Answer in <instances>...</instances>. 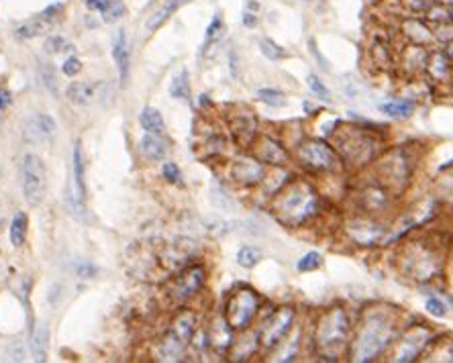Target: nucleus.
<instances>
[{"label": "nucleus", "instance_id": "f257e3e1", "mask_svg": "<svg viewBox=\"0 0 453 363\" xmlns=\"http://www.w3.org/2000/svg\"><path fill=\"white\" fill-rule=\"evenodd\" d=\"M398 323V313L388 306L368 308L358 320V325L351 329L347 345L349 362L370 363L388 353L400 332Z\"/></svg>", "mask_w": 453, "mask_h": 363}, {"label": "nucleus", "instance_id": "f03ea898", "mask_svg": "<svg viewBox=\"0 0 453 363\" xmlns=\"http://www.w3.org/2000/svg\"><path fill=\"white\" fill-rule=\"evenodd\" d=\"M272 215L288 229H300L321 210V196L313 184L304 178H290L272 198H270Z\"/></svg>", "mask_w": 453, "mask_h": 363}, {"label": "nucleus", "instance_id": "7ed1b4c3", "mask_svg": "<svg viewBox=\"0 0 453 363\" xmlns=\"http://www.w3.org/2000/svg\"><path fill=\"white\" fill-rule=\"evenodd\" d=\"M351 316L341 306H329L316 315L313 329V345L319 359L339 362L347 351L351 337Z\"/></svg>", "mask_w": 453, "mask_h": 363}, {"label": "nucleus", "instance_id": "20e7f679", "mask_svg": "<svg viewBox=\"0 0 453 363\" xmlns=\"http://www.w3.org/2000/svg\"><path fill=\"white\" fill-rule=\"evenodd\" d=\"M333 137H335V149L339 158L343 159V166L366 168L384 151V141L374 131L363 126H343Z\"/></svg>", "mask_w": 453, "mask_h": 363}, {"label": "nucleus", "instance_id": "39448f33", "mask_svg": "<svg viewBox=\"0 0 453 363\" xmlns=\"http://www.w3.org/2000/svg\"><path fill=\"white\" fill-rule=\"evenodd\" d=\"M398 269L405 278H410L415 282H429L433 280L441 269V257H439L435 245L417 239L407 241L396 255Z\"/></svg>", "mask_w": 453, "mask_h": 363}, {"label": "nucleus", "instance_id": "423d86ee", "mask_svg": "<svg viewBox=\"0 0 453 363\" xmlns=\"http://www.w3.org/2000/svg\"><path fill=\"white\" fill-rule=\"evenodd\" d=\"M298 166L309 174H339L343 170V159L337 149L323 139H304L297 147Z\"/></svg>", "mask_w": 453, "mask_h": 363}, {"label": "nucleus", "instance_id": "0eeeda50", "mask_svg": "<svg viewBox=\"0 0 453 363\" xmlns=\"http://www.w3.org/2000/svg\"><path fill=\"white\" fill-rule=\"evenodd\" d=\"M415 174V161L407 147H394L390 151H382L378 158V175L380 182L390 190L392 194L405 192L412 182Z\"/></svg>", "mask_w": 453, "mask_h": 363}, {"label": "nucleus", "instance_id": "6e6552de", "mask_svg": "<svg viewBox=\"0 0 453 363\" xmlns=\"http://www.w3.org/2000/svg\"><path fill=\"white\" fill-rule=\"evenodd\" d=\"M260 308H262L260 294L250 286H239L229 296L223 316L233 331L243 332L250 329L251 323L255 320V316L260 313Z\"/></svg>", "mask_w": 453, "mask_h": 363}, {"label": "nucleus", "instance_id": "1a4fd4ad", "mask_svg": "<svg viewBox=\"0 0 453 363\" xmlns=\"http://www.w3.org/2000/svg\"><path fill=\"white\" fill-rule=\"evenodd\" d=\"M194 332H196V315L192 310L180 313L174 318L170 329L159 343V359L178 362L184 355L188 345L192 343Z\"/></svg>", "mask_w": 453, "mask_h": 363}, {"label": "nucleus", "instance_id": "9d476101", "mask_svg": "<svg viewBox=\"0 0 453 363\" xmlns=\"http://www.w3.org/2000/svg\"><path fill=\"white\" fill-rule=\"evenodd\" d=\"M433 341V331L425 325H408L400 329L390 351V359L396 363L417 362L422 351Z\"/></svg>", "mask_w": 453, "mask_h": 363}, {"label": "nucleus", "instance_id": "9b49d317", "mask_svg": "<svg viewBox=\"0 0 453 363\" xmlns=\"http://www.w3.org/2000/svg\"><path fill=\"white\" fill-rule=\"evenodd\" d=\"M18 170H21V188L27 205L39 206L47 192V172L43 159L35 153H25Z\"/></svg>", "mask_w": 453, "mask_h": 363}, {"label": "nucleus", "instance_id": "f8f14e48", "mask_svg": "<svg viewBox=\"0 0 453 363\" xmlns=\"http://www.w3.org/2000/svg\"><path fill=\"white\" fill-rule=\"evenodd\" d=\"M294 320H297V310L292 306H280L276 308L266 320L262 323L260 329V343L262 349L266 351H276L284 343V339H288L290 331L294 329Z\"/></svg>", "mask_w": 453, "mask_h": 363}, {"label": "nucleus", "instance_id": "ddd939ff", "mask_svg": "<svg viewBox=\"0 0 453 363\" xmlns=\"http://www.w3.org/2000/svg\"><path fill=\"white\" fill-rule=\"evenodd\" d=\"M345 233L351 243H356L360 247H374V245L384 243V239L388 235V227L384 222L375 221V217L361 215V217H353L351 221H347Z\"/></svg>", "mask_w": 453, "mask_h": 363}, {"label": "nucleus", "instance_id": "4468645a", "mask_svg": "<svg viewBox=\"0 0 453 363\" xmlns=\"http://www.w3.org/2000/svg\"><path fill=\"white\" fill-rule=\"evenodd\" d=\"M204 282H206V269L203 266H188L170 282L168 296L176 304H186L203 290Z\"/></svg>", "mask_w": 453, "mask_h": 363}, {"label": "nucleus", "instance_id": "2eb2a0df", "mask_svg": "<svg viewBox=\"0 0 453 363\" xmlns=\"http://www.w3.org/2000/svg\"><path fill=\"white\" fill-rule=\"evenodd\" d=\"M264 175H266V166L250 153L237 156L231 163V178L237 186H243V188L260 186Z\"/></svg>", "mask_w": 453, "mask_h": 363}, {"label": "nucleus", "instance_id": "dca6fc26", "mask_svg": "<svg viewBox=\"0 0 453 363\" xmlns=\"http://www.w3.org/2000/svg\"><path fill=\"white\" fill-rule=\"evenodd\" d=\"M392 196L394 194L382 182H370L358 192V202H360V208L366 215L378 217V215H384L390 208Z\"/></svg>", "mask_w": 453, "mask_h": 363}, {"label": "nucleus", "instance_id": "f3484780", "mask_svg": "<svg viewBox=\"0 0 453 363\" xmlns=\"http://www.w3.org/2000/svg\"><path fill=\"white\" fill-rule=\"evenodd\" d=\"M253 149H255L253 156L270 168H282V166H288V161H290V153H288L286 145L270 135H257L253 141Z\"/></svg>", "mask_w": 453, "mask_h": 363}, {"label": "nucleus", "instance_id": "a211bd4d", "mask_svg": "<svg viewBox=\"0 0 453 363\" xmlns=\"http://www.w3.org/2000/svg\"><path fill=\"white\" fill-rule=\"evenodd\" d=\"M58 131V123L51 114L47 112H37L31 114L25 125H23V139L27 143H43L49 137H53Z\"/></svg>", "mask_w": 453, "mask_h": 363}, {"label": "nucleus", "instance_id": "6ab92c4d", "mask_svg": "<svg viewBox=\"0 0 453 363\" xmlns=\"http://www.w3.org/2000/svg\"><path fill=\"white\" fill-rule=\"evenodd\" d=\"M229 126H231V133H233L235 143L239 147H251L255 137H257V119L251 111L243 112H235L233 117L229 119Z\"/></svg>", "mask_w": 453, "mask_h": 363}, {"label": "nucleus", "instance_id": "aec40b11", "mask_svg": "<svg viewBox=\"0 0 453 363\" xmlns=\"http://www.w3.org/2000/svg\"><path fill=\"white\" fill-rule=\"evenodd\" d=\"M60 9H62V4H53L51 9H47V11L39 13L37 16H33L29 21L21 23V25H16V37H21V39H35V37L46 35V33L53 27L51 16H53V13H58Z\"/></svg>", "mask_w": 453, "mask_h": 363}, {"label": "nucleus", "instance_id": "412c9836", "mask_svg": "<svg viewBox=\"0 0 453 363\" xmlns=\"http://www.w3.org/2000/svg\"><path fill=\"white\" fill-rule=\"evenodd\" d=\"M194 255H196V243L190 241V239H178V241H172L166 247V251L161 255V261L168 268L178 269L184 268L190 261V257H194Z\"/></svg>", "mask_w": 453, "mask_h": 363}, {"label": "nucleus", "instance_id": "4be33fe9", "mask_svg": "<svg viewBox=\"0 0 453 363\" xmlns=\"http://www.w3.org/2000/svg\"><path fill=\"white\" fill-rule=\"evenodd\" d=\"M102 90L100 82H72L65 88V98L74 104V107H88L98 100Z\"/></svg>", "mask_w": 453, "mask_h": 363}, {"label": "nucleus", "instance_id": "5701e85b", "mask_svg": "<svg viewBox=\"0 0 453 363\" xmlns=\"http://www.w3.org/2000/svg\"><path fill=\"white\" fill-rule=\"evenodd\" d=\"M400 27H403V35L407 37L408 43H412V45L429 48V45L435 41L433 31L422 23L421 18H417V16H407V18L400 23Z\"/></svg>", "mask_w": 453, "mask_h": 363}, {"label": "nucleus", "instance_id": "b1692460", "mask_svg": "<svg viewBox=\"0 0 453 363\" xmlns=\"http://www.w3.org/2000/svg\"><path fill=\"white\" fill-rule=\"evenodd\" d=\"M233 332L235 331L229 327V323L225 320V316H223V318H217V320L213 323L210 331L206 332V337H208V347H213L217 353L227 355L231 345H233Z\"/></svg>", "mask_w": 453, "mask_h": 363}, {"label": "nucleus", "instance_id": "393cba45", "mask_svg": "<svg viewBox=\"0 0 453 363\" xmlns=\"http://www.w3.org/2000/svg\"><path fill=\"white\" fill-rule=\"evenodd\" d=\"M260 347H262L260 332H251L247 329V331H243L241 339H237V341L233 339V345L229 349V355H231L233 362H247V359H251L257 353Z\"/></svg>", "mask_w": 453, "mask_h": 363}, {"label": "nucleus", "instance_id": "a878e982", "mask_svg": "<svg viewBox=\"0 0 453 363\" xmlns=\"http://www.w3.org/2000/svg\"><path fill=\"white\" fill-rule=\"evenodd\" d=\"M112 60L117 63L119 76H121V84L125 86L129 74H131V53H129V43H127L125 31L117 33L114 41H112Z\"/></svg>", "mask_w": 453, "mask_h": 363}, {"label": "nucleus", "instance_id": "bb28decb", "mask_svg": "<svg viewBox=\"0 0 453 363\" xmlns=\"http://www.w3.org/2000/svg\"><path fill=\"white\" fill-rule=\"evenodd\" d=\"M168 141L161 137V135H156V133H145L141 137L139 141V151L141 156L149 161H161V159L168 156Z\"/></svg>", "mask_w": 453, "mask_h": 363}, {"label": "nucleus", "instance_id": "cd10ccee", "mask_svg": "<svg viewBox=\"0 0 453 363\" xmlns=\"http://www.w3.org/2000/svg\"><path fill=\"white\" fill-rule=\"evenodd\" d=\"M84 4L94 13H100L105 23H117L125 15L123 0H84Z\"/></svg>", "mask_w": 453, "mask_h": 363}, {"label": "nucleus", "instance_id": "c85d7f7f", "mask_svg": "<svg viewBox=\"0 0 453 363\" xmlns=\"http://www.w3.org/2000/svg\"><path fill=\"white\" fill-rule=\"evenodd\" d=\"M427 58H429V51L421 45H408L400 51V65L407 70V74L415 76L417 72L425 70L427 65Z\"/></svg>", "mask_w": 453, "mask_h": 363}, {"label": "nucleus", "instance_id": "c756f323", "mask_svg": "<svg viewBox=\"0 0 453 363\" xmlns=\"http://www.w3.org/2000/svg\"><path fill=\"white\" fill-rule=\"evenodd\" d=\"M425 70L431 74V78L435 80V82H447V80L452 78L453 63L443 51H435V53H429Z\"/></svg>", "mask_w": 453, "mask_h": 363}, {"label": "nucleus", "instance_id": "7c9ffc66", "mask_svg": "<svg viewBox=\"0 0 453 363\" xmlns=\"http://www.w3.org/2000/svg\"><path fill=\"white\" fill-rule=\"evenodd\" d=\"M415 109H417V102L408 100V98H398V100H390V102H382L380 104L382 114L396 119V121H405L408 117H412Z\"/></svg>", "mask_w": 453, "mask_h": 363}, {"label": "nucleus", "instance_id": "2f4dec72", "mask_svg": "<svg viewBox=\"0 0 453 363\" xmlns=\"http://www.w3.org/2000/svg\"><path fill=\"white\" fill-rule=\"evenodd\" d=\"M139 123L145 133H156V135H164L166 131V123L161 112L154 109V107H145L139 114Z\"/></svg>", "mask_w": 453, "mask_h": 363}, {"label": "nucleus", "instance_id": "473e14b6", "mask_svg": "<svg viewBox=\"0 0 453 363\" xmlns=\"http://www.w3.org/2000/svg\"><path fill=\"white\" fill-rule=\"evenodd\" d=\"M47 351H49V331L46 325H41L31 335V353L35 362H46Z\"/></svg>", "mask_w": 453, "mask_h": 363}, {"label": "nucleus", "instance_id": "72a5a7b5", "mask_svg": "<svg viewBox=\"0 0 453 363\" xmlns=\"http://www.w3.org/2000/svg\"><path fill=\"white\" fill-rule=\"evenodd\" d=\"M37 74H39V80L41 84L46 86V90L53 98L60 96V82H58V74H55V67L49 62H39L37 65Z\"/></svg>", "mask_w": 453, "mask_h": 363}, {"label": "nucleus", "instance_id": "f704fd0d", "mask_svg": "<svg viewBox=\"0 0 453 363\" xmlns=\"http://www.w3.org/2000/svg\"><path fill=\"white\" fill-rule=\"evenodd\" d=\"M184 2H188V0H168V4H166L164 9H159L157 13H154V15L149 16V21L145 23V29H147V31H156V29H159V27L170 18V15L176 13Z\"/></svg>", "mask_w": 453, "mask_h": 363}, {"label": "nucleus", "instance_id": "c9c22d12", "mask_svg": "<svg viewBox=\"0 0 453 363\" xmlns=\"http://www.w3.org/2000/svg\"><path fill=\"white\" fill-rule=\"evenodd\" d=\"M27 229H29V219L25 212H16L15 219L11 222V229H9V237H11V243L15 247H21L27 239Z\"/></svg>", "mask_w": 453, "mask_h": 363}, {"label": "nucleus", "instance_id": "e433bc0d", "mask_svg": "<svg viewBox=\"0 0 453 363\" xmlns=\"http://www.w3.org/2000/svg\"><path fill=\"white\" fill-rule=\"evenodd\" d=\"M429 359L431 362H453V341L441 339V341H431L429 343Z\"/></svg>", "mask_w": 453, "mask_h": 363}, {"label": "nucleus", "instance_id": "4c0bfd02", "mask_svg": "<svg viewBox=\"0 0 453 363\" xmlns=\"http://www.w3.org/2000/svg\"><path fill=\"white\" fill-rule=\"evenodd\" d=\"M262 261V249L260 247H253V245H245L237 251V264L241 268L253 269L257 264Z\"/></svg>", "mask_w": 453, "mask_h": 363}, {"label": "nucleus", "instance_id": "58836bf2", "mask_svg": "<svg viewBox=\"0 0 453 363\" xmlns=\"http://www.w3.org/2000/svg\"><path fill=\"white\" fill-rule=\"evenodd\" d=\"M170 94L178 100H190V82H188V72L182 70L178 76H174L170 84Z\"/></svg>", "mask_w": 453, "mask_h": 363}, {"label": "nucleus", "instance_id": "ea45409f", "mask_svg": "<svg viewBox=\"0 0 453 363\" xmlns=\"http://www.w3.org/2000/svg\"><path fill=\"white\" fill-rule=\"evenodd\" d=\"M257 98L267 104L270 109H282L286 107V94L282 90H276V88H262L257 90Z\"/></svg>", "mask_w": 453, "mask_h": 363}, {"label": "nucleus", "instance_id": "a19ab883", "mask_svg": "<svg viewBox=\"0 0 453 363\" xmlns=\"http://www.w3.org/2000/svg\"><path fill=\"white\" fill-rule=\"evenodd\" d=\"M260 49H262V53L266 55L267 60H272V62H280V60H284V58L288 55L286 49L280 48L276 41H272V39H267V37L260 39Z\"/></svg>", "mask_w": 453, "mask_h": 363}, {"label": "nucleus", "instance_id": "79ce46f5", "mask_svg": "<svg viewBox=\"0 0 453 363\" xmlns=\"http://www.w3.org/2000/svg\"><path fill=\"white\" fill-rule=\"evenodd\" d=\"M321 266H323V255L319 251L304 253V255L297 261V269L298 271H302V273L314 271V269H319Z\"/></svg>", "mask_w": 453, "mask_h": 363}, {"label": "nucleus", "instance_id": "37998d69", "mask_svg": "<svg viewBox=\"0 0 453 363\" xmlns=\"http://www.w3.org/2000/svg\"><path fill=\"white\" fill-rule=\"evenodd\" d=\"M307 84H309V88H311V92H313L319 100H323V102H331V92H329V88L323 84V80L319 78V76H314L311 74L309 78H307Z\"/></svg>", "mask_w": 453, "mask_h": 363}, {"label": "nucleus", "instance_id": "c03bdc74", "mask_svg": "<svg viewBox=\"0 0 453 363\" xmlns=\"http://www.w3.org/2000/svg\"><path fill=\"white\" fill-rule=\"evenodd\" d=\"M72 43H68L63 37L60 35H51L46 41V51L47 53H65V51H72Z\"/></svg>", "mask_w": 453, "mask_h": 363}, {"label": "nucleus", "instance_id": "a18cd8bd", "mask_svg": "<svg viewBox=\"0 0 453 363\" xmlns=\"http://www.w3.org/2000/svg\"><path fill=\"white\" fill-rule=\"evenodd\" d=\"M161 174H164V178H166L170 184H182V172H180V168H178L174 161H166V163H164Z\"/></svg>", "mask_w": 453, "mask_h": 363}, {"label": "nucleus", "instance_id": "49530a36", "mask_svg": "<svg viewBox=\"0 0 453 363\" xmlns=\"http://www.w3.org/2000/svg\"><path fill=\"white\" fill-rule=\"evenodd\" d=\"M220 31H223V18H220V15H215V18L208 25V29H206V35H204V45L215 41L220 35Z\"/></svg>", "mask_w": 453, "mask_h": 363}, {"label": "nucleus", "instance_id": "de8ad7c7", "mask_svg": "<svg viewBox=\"0 0 453 363\" xmlns=\"http://www.w3.org/2000/svg\"><path fill=\"white\" fill-rule=\"evenodd\" d=\"M425 308L429 310V315H433L435 318H443V316L447 315V306H445V302L439 300V298H427V304H425Z\"/></svg>", "mask_w": 453, "mask_h": 363}, {"label": "nucleus", "instance_id": "09e8293b", "mask_svg": "<svg viewBox=\"0 0 453 363\" xmlns=\"http://www.w3.org/2000/svg\"><path fill=\"white\" fill-rule=\"evenodd\" d=\"M257 9H260L257 2H247V6H245V11H243V25H245V27L253 29V27L257 25Z\"/></svg>", "mask_w": 453, "mask_h": 363}, {"label": "nucleus", "instance_id": "8fccbe9b", "mask_svg": "<svg viewBox=\"0 0 453 363\" xmlns=\"http://www.w3.org/2000/svg\"><path fill=\"white\" fill-rule=\"evenodd\" d=\"M80 70H82V62L78 58H68L62 65V72L65 76H76Z\"/></svg>", "mask_w": 453, "mask_h": 363}, {"label": "nucleus", "instance_id": "3c124183", "mask_svg": "<svg viewBox=\"0 0 453 363\" xmlns=\"http://www.w3.org/2000/svg\"><path fill=\"white\" fill-rule=\"evenodd\" d=\"M309 45H311V53H313V55H314V60H316V62H321V67H323V70H325V72H329V70H331V67H329L327 58H325V55H323V53H321V51H319V49H316V43H314L313 39H311V41H309Z\"/></svg>", "mask_w": 453, "mask_h": 363}, {"label": "nucleus", "instance_id": "603ef678", "mask_svg": "<svg viewBox=\"0 0 453 363\" xmlns=\"http://www.w3.org/2000/svg\"><path fill=\"white\" fill-rule=\"evenodd\" d=\"M78 273H80V278H92L94 273H96V268L90 266V264H80Z\"/></svg>", "mask_w": 453, "mask_h": 363}, {"label": "nucleus", "instance_id": "864d4df0", "mask_svg": "<svg viewBox=\"0 0 453 363\" xmlns=\"http://www.w3.org/2000/svg\"><path fill=\"white\" fill-rule=\"evenodd\" d=\"M11 104V94L6 90H0V111H4Z\"/></svg>", "mask_w": 453, "mask_h": 363}, {"label": "nucleus", "instance_id": "5fc2aeb1", "mask_svg": "<svg viewBox=\"0 0 453 363\" xmlns=\"http://www.w3.org/2000/svg\"><path fill=\"white\" fill-rule=\"evenodd\" d=\"M443 53H445V55H447V58H449L453 63V41H449V43H447V48L443 49Z\"/></svg>", "mask_w": 453, "mask_h": 363}, {"label": "nucleus", "instance_id": "6e6d98bb", "mask_svg": "<svg viewBox=\"0 0 453 363\" xmlns=\"http://www.w3.org/2000/svg\"><path fill=\"white\" fill-rule=\"evenodd\" d=\"M0 224H2V222H0Z\"/></svg>", "mask_w": 453, "mask_h": 363}]
</instances>
